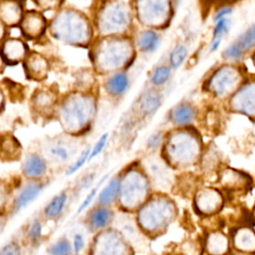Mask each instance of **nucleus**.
I'll return each mask as SVG.
<instances>
[{
    "mask_svg": "<svg viewBox=\"0 0 255 255\" xmlns=\"http://www.w3.org/2000/svg\"><path fill=\"white\" fill-rule=\"evenodd\" d=\"M171 217V208L167 202L154 201L142 209L140 213V224L147 230L154 231L162 228Z\"/></svg>",
    "mask_w": 255,
    "mask_h": 255,
    "instance_id": "nucleus-1",
    "label": "nucleus"
},
{
    "mask_svg": "<svg viewBox=\"0 0 255 255\" xmlns=\"http://www.w3.org/2000/svg\"><path fill=\"white\" fill-rule=\"evenodd\" d=\"M28 54V46L20 38H5L0 44V58L4 65H17Z\"/></svg>",
    "mask_w": 255,
    "mask_h": 255,
    "instance_id": "nucleus-2",
    "label": "nucleus"
},
{
    "mask_svg": "<svg viewBox=\"0 0 255 255\" xmlns=\"http://www.w3.org/2000/svg\"><path fill=\"white\" fill-rule=\"evenodd\" d=\"M23 36L29 40L38 39L43 35L47 27L45 17L36 10L24 11L19 24Z\"/></svg>",
    "mask_w": 255,
    "mask_h": 255,
    "instance_id": "nucleus-3",
    "label": "nucleus"
},
{
    "mask_svg": "<svg viewBox=\"0 0 255 255\" xmlns=\"http://www.w3.org/2000/svg\"><path fill=\"white\" fill-rule=\"evenodd\" d=\"M26 77L33 81H42L46 78L49 63L44 56L37 52H30L23 61Z\"/></svg>",
    "mask_w": 255,
    "mask_h": 255,
    "instance_id": "nucleus-4",
    "label": "nucleus"
},
{
    "mask_svg": "<svg viewBox=\"0 0 255 255\" xmlns=\"http://www.w3.org/2000/svg\"><path fill=\"white\" fill-rule=\"evenodd\" d=\"M95 242L94 255H127L126 246L115 232L102 234Z\"/></svg>",
    "mask_w": 255,
    "mask_h": 255,
    "instance_id": "nucleus-5",
    "label": "nucleus"
},
{
    "mask_svg": "<svg viewBox=\"0 0 255 255\" xmlns=\"http://www.w3.org/2000/svg\"><path fill=\"white\" fill-rule=\"evenodd\" d=\"M24 9L21 2L12 0L0 1V22L6 27L18 26L23 17Z\"/></svg>",
    "mask_w": 255,
    "mask_h": 255,
    "instance_id": "nucleus-6",
    "label": "nucleus"
},
{
    "mask_svg": "<svg viewBox=\"0 0 255 255\" xmlns=\"http://www.w3.org/2000/svg\"><path fill=\"white\" fill-rule=\"evenodd\" d=\"M43 189V184L39 182H29L22 186L14 197L13 201V211L19 212L31 202H33L41 193Z\"/></svg>",
    "mask_w": 255,
    "mask_h": 255,
    "instance_id": "nucleus-7",
    "label": "nucleus"
},
{
    "mask_svg": "<svg viewBox=\"0 0 255 255\" xmlns=\"http://www.w3.org/2000/svg\"><path fill=\"white\" fill-rule=\"evenodd\" d=\"M47 170L46 161L37 153H28L22 163V172L28 179L36 180L41 178Z\"/></svg>",
    "mask_w": 255,
    "mask_h": 255,
    "instance_id": "nucleus-8",
    "label": "nucleus"
},
{
    "mask_svg": "<svg viewBox=\"0 0 255 255\" xmlns=\"http://www.w3.org/2000/svg\"><path fill=\"white\" fill-rule=\"evenodd\" d=\"M21 144L11 133L0 135V160L14 161L21 156Z\"/></svg>",
    "mask_w": 255,
    "mask_h": 255,
    "instance_id": "nucleus-9",
    "label": "nucleus"
},
{
    "mask_svg": "<svg viewBox=\"0 0 255 255\" xmlns=\"http://www.w3.org/2000/svg\"><path fill=\"white\" fill-rule=\"evenodd\" d=\"M56 102L55 95L50 90L39 89L35 91L31 99V105L35 112L39 114H47L52 110Z\"/></svg>",
    "mask_w": 255,
    "mask_h": 255,
    "instance_id": "nucleus-10",
    "label": "nucleus"
},
{
    "mask_svg": "<svg viewBox=\"0 0 255 255\" xmlns=\"http://www.w3.org/2000/svg\"><path fill=\"white\" fill-rule=\"evenodd\" d=\"M195 118L194 109L187 104L176 106L171 112V120L175 125L183 126L191 123Z\"/></svg>",
    "mask_w": 255,
    "mask_h": 255,
    "instance_id": "nucleus-11",
    "label": "nucleus"
},
{
    "mask_svg": "<svg viewBox=\"0 0 255 255\" xmlns=\"http://www.w3.org/2000/svg\"><path fill=\"white\" fill-rule=\"evenodd\" d=\"M206 249L211 255H224L228 249V240L224 234H210L206 241Z\"/></svg>",
    "mask_w": 255,
    "mask_h": 255,
    "instance_id": "nucleus-12",
    "label": "nucleus"
},
{
    "mask_svg": "<svg viewBox=\"0 0 255 255\" xmlns=\"http://www.w3.org/2000/svg\"><path fill=\"white\" fill-rule=\"evenodd\" d=\"M128 87V78L125 73H117L107 82V90L110 94L119 96L124 94Z\"/></svg>",
    "mask_w": 255,
    "mask_h": 255,
    "instance_id": "nucleus-13",
    "label": "nucleus"
},
{
    "mask_svg": "<svg viewBox=\"0 0 255 255\" xmlns=\"http://www.w3.org/2000/svg\"><path fill=\"white\" fill-rule=\"evenodd\" d=\"M121 189V180L118 177L113 178L100 192L99 202L102 205L110 204L118 196Z\"/></svg>",
    "mask_w": 255,
    "mask_h": 255,
    "instance_id": "nucleus-14",
    "label": "nucleus"
},
{
    "mask_svg": "<svg viewBox=\"0 0 255 255\" xmlns=\"http://www.w3.org/2000/svg\"><path fill=\"white\" fill-rule=\"evenodd\" d=\"M66 202H67V194L65 192H62L54 196L45 207L44 213L46 217L51 219L58 217L62 213Z\"/></svg>",
    "mask_w": 255,
    "mask_h": 255,
    "instance_id": "nucleus-15",
    "label": "nucleus"
},
{
    "mask_svg": "<svg viewBox=\"0 0 255 255\" xmlns=\"http://www.w3.org/2000/svg\"><path fill=\"white\" fill-rule=\"evenodd\" d=\"M235 235L234 243L238 250L245 252H252L254 250V236L252 231L241 229Z\"/></svg>",
    "mask_w": 255,
    "mask_h": 255,
    "instance_id": "nucleus-16",
    "label": "nucleus"
},
{
    "mask_svg": "<svg viewBox=\"0 0 255 255\" xmlns=\"http://www.w3.org/2000/svg\"><path fill=\"white\" fill-rule=\"evenodd\" d=\"M112 219V212L106 207H100L95 209L90 215V225L94 229H100L105 227Z\"/></svg>",
    "mask_w": 255,
    "mask_h": 255,
    "instance_id": "nucleus-17",
    "label": "nucleus"
},
{
    "mask_svg": "<svg viewBox=\"0 0 255 255\" xmlns=\"http://www.w3.org/2000/svg\"><path fill=\"white\" fill-rule=\"evenodd\" d=\"M138 47L143 52H153L159 45V37L155 32L145 31L140 34L137 40Z\"/></svg>",
    "mask_w": 255,
    "mask_h": 255,
    "instance_id": "nucleus-18",
    "label": "nucleus"
},
{
    "mask_svg": "<svg viewBox=\"0 0 255 255\" xmlns=\"http://www.w3.org/2000/svg\"><path fill=\"white\" fill-rule=\"evenodd\" d=\"M234 82H235V80H233V77L230 78V74L223 73V70H221V71H218V73L216 75H214L213 86L216 85V87H214L212 89H213L214 93L223 95L226 91L230 90V88H229L230 86L232 88Z\"/></svg>",
    "mask_w": 255,
    "mask_h": 255,
    "instance_id": "nucleus-19",
    "label": "nucleus"
},
{
    "mask_svg": "<svg viewBox=\"0 0 255 255\" xmlns=\"http://www.w3.org/2000/svg\"><path fill=\"white\" fill-rule=\"evenodd\" d=\"M187 56V49L183 45H177L174 47L169 56V63L172 68L176 69L182 65Z\"/></svg>",
    "mask_w": 255,
    "mask_h": 255,
    "instance_id": "nucleus-20",
    "label": "nucleus"
},
{
    "mask_svg": "<svg viewBox=\"0 0 255 255\" xmlns=\"http://www.w3.org/2000/svg\"><path fill=\"white\" fill-rule=\"evenodd\" d=\"M49 153L57 160H60V161H68L69 158H70V150L69 148L66 146V145H63L61 143H57V144H54L50 147L49 149Z\"/></svg>",
    "mask_w": 255,
    "mask_h": 255,
    "instance_id": "nucleus-21",
    "label": "nucleus"
},
{
    "mask_svg": "<svg viewBox=\"0 0 255 255\" xmlns=\"http://www.w3.org/2000/svg\"><path fill=\"white\" fill-rule=\"evenodd\" d=\"M230 26H231V22L228 18H223L216 21V24L212 32L213 39H221L222 36H225L226 34H228L230 30Z\"/></svg>",
    "mask_w": 255,
    "mask_h": 255,
    "instance_id": "nucleus-22",
    "label": "nucleus"
},
{
    "mask_svg": "<svg viewBox=\"0 0 255 255\" xmlns=\"http://www.w3.org/2000/svg\"><path fill=\"white\" fill-rule=\"evenodd\" d=\"M160 106V99L156 95H148L144 97L141 104V109L144 114H151L155 112Z\"/></svg>",
    "mask_w": 255,
    "mask_h": 255,
    "instance_id": "nucleus-23",
    "label": "nucleus"
},
{
    "mask_svg": "<svg viewBox=\"0 0 255 255\" xmlns=\"http://www.w3.org/2000/svg\"><path fill=\"white\" fill-rule=\"evenodd\" d=\"M170 77V70L165 66H160L156 68L151 76L152 84L156 86H160L164 84Z\"/></svg>",
    "mask_w": 255,
    "mask_h": 255,
    "instance_id": "nucleus-24",
    "label": "nucleus"
},
{
    "mask_svg": "<svg viewBox=\"0 0 255 255\" xmlns=\"http://www.w3.org/2000/svg\"><path fill=\"white\" fill-rule=\"evenodd\" d=\"M71 252H72L71 245L69 241L65 239L59 240L49 248L50 255H70Z\"/></svg>",
    "mask_w": 255,
    "mask_h": 255,
    "instance_id": "nucleus-25",
    "label": "nucleus"
},
{
    "mask_svg": "<svg viewBox=\"0 0 255 255\" xmlns=\"http://www.w3.org/2000/svg\"><path fill=\"white\" fill-rule=\"evenodd\" d=\"M254 27L251 26L248 30H246L244 33H242L238 40L236 41L242 48L243 50H247L249 48H252L254 45Z\"/></svg>",
    "mask_w": 255,
    "mask_h": 255,
    "instance_id": "nucleus-26",
    "label": "nucleus"
},
{
    "mask_svg": "<svg viewBox=\"0 0 255 255\" xmlns=\"http://www.w3.org/2000/svg\"><path fill=\"white\" fill-rule=\"evenodd\" d=\"M108 176H109V175L106 174L104 177H102L101 180L97 183V185L91 189V191L88 193V195L86 196V198L84 199V201H83V202L81 203V205L79 206V208H78V210H77V213H81L84 209H86V208L91 204V202L93 201L94 197L96 196V194H97L99 188L101 187V185L103 184V182H105V180L108 178Z\"/></svg>",
    "mask_w": 255,
    "mask_h": 255,
    "instance_id": "nucleus-27",
    "label": "nucleus"
},
{
    "mask_svg": "<svg viewBox=\"0 0 255 255\" xmlns=\"http://www.w3.org/2000/svg\"><path fill=\"white\" fill-rule=\"evenodd\" d=\"M90 153H91V147H87L85 150H83L81 155L77 158L76 162L73 165H71L69 167V169L67 170V175H71V174L75 173L76 171H78L85 164V162L87 160H89Z\"/></svg>",
    "mask_w": 255,
    "mask_h": 255,
    "instance_id": "nucleus-28",
    "label": "nucleus"
},
{
    "mask_svg": "<svg viewBox=\"0 0 255 255\" xmlns=\"http://www.w3.org/2000/svg\"><path fill=\"white\" fill-rule=\"evenodd\" d=\"M244 50L243 48L237 43H233L231 45H229L223 52V55L225 58L227 59H231V60H237L239 58H241L243 56Z\"/></svg>",
    "mask_w": 255,
    "mask_h": 255,
    "instance_id": "nucleus-29",
    "label": "nucleus"
},
{
    "mask_svg": "<svg viewBox=\"0 0 255 255\" xmlns=\"http://www.w3.org/2000/svg\"><path fill=\"white\" fill-rule=\"evenodd\" d=\"M27 235L29 237V239L33 242L39 240V238L42 235V223L41 221H39L38 219L33 220L27 230Z\"/></svg>",
    "mask_w": 255,
    "mask_h": 255,
    "instance_id": "nucleus-30",
    "label": "nucleus"
},
{
    "mask_svg": "<svg viewBox=\"0 0 255 255\" xmlns=\"http://www.w3.org/2000/svg\"><path fill=\"white\" fill-rule=\"evenodd\" d=\"M10 192V184L6 180L0 178V211L5 209Z\"/></svg>",
    "mask_w": 255,
    "mask_h": 255,
    "instance_id": "nucleus-31",
    "label": "nucleus"
},
{
    "mask_svg": "<svg viewBox=\"0 0 255 255\" xmlns=\"http://www.w3.org/2000/svg\"><path fill=\"white\" fill-rule=\"evenodd\" d=\"M21 247L17 242H9L0 248V255H21Z\"/></svg>",
    "mask_w": 255,
    "mask_h": 255,
    "instance_id": "nucleus-32",
    "label": "nucleus"
},
{
    "mask_svg": "<svg viewBox=\"0 0 255 255\" xmlns=\"http://www.w3.org/2000/svg\"><path fill=\"white\" fill-rule=\"evenodd\" d=\"M108 133H104L100 138L99 140L96 142V144L94 145L93 148H91V153H90V157H89V160L92 159L93 157L97 156L105 147L106 143H107V140H108Z\"/></svg>",
    "mask_w": 255,
    "mask_h": 255,
    "instance_id": "nucleus-33",
    "label": "nucleus"
},
{
    "mask_svg": "<svg viewBox=\"0 0 255 255\" xmlns=\"http://www.w3.org/2000/svg\"><path fill=\"white\" fill-rule=\"evenodd\" d=\"M85 246V240H84V236L81 233H77L74 235V239H73V247H74V251L75 253H80L82 251V249Z\"/></svg>",
    "mask_w": 255,
    "mask_h": 255,
    "instance_id": "nucleus-34",
    "label": "nucleus"
},
{
    "mask_svg": "<svg viewBox=\"0 0 255 255\" xmlns=\"http://www.w3.org/2000/svg\"><path fill=\"white\" fill-rule=\"evenodd\" d=\"M232 13V7L230 6H223L217 10V12L214 15V21H218L223 18H227L229 14Z\"/></svg>",
    "mask_w": 255,
    "mask_h": 255,
    "instance_id": "nucleus-35",
    "label": "nucleus"
},
{
    "mask_svg": "<svg viewBox=\"0 0 255 255\" xmlns=\"http://www.w3.org/2000/svg\"><path fill=\"white\" fill-rule=\"evenodd\" d=\"M160 142V135L159 134H152L149 136L147 140V146L149 148H155L158 146Z\"/></svg>",
    "mask_w": 255,
    "mask_h": 255,
    "instance_id": "nucleus-36",
    "label": "nucleus"
},
{
    "mask_svg": "<svg viewBox=\"0 0 255 255\" xmlns=\"http://www.w3.org/2000/svg\"><path fill=\"white\" fill-rule=\"evenodd\" d=\"M220 43H221V39H213L212 42H211V45H210V52H214L218 49V47L220 46Z\"/></svg>",
    "mask_w": 255,
    "mask_h": 255,
    "instance_id": "nucleus-37",
    "label": "nucleus"
},
{
    "mask_svg": "<svg viewBox=\"0 0 255 255\" xmlns=\"http://www.w3.org/2000/svg\"><path fill=\"white\" fill-rule=\"evenodd\" d=\"M7 34V28L0 22V43L5 39Z\"/></svg>",
    "mask_w": 255,
    "mask_h": 255,
    "instance_id": "nucleus-38",
    "label": "nucleus"
},
{
    "mask_svg": "<svg viewBox=\"0 0 255 255\" xmlns=\"http://www.w3.org/2000/svg\"><path fill=\"white\" fill-rule=\"evenodd\" d=\"M4 106H5V95L2 89L0 88V113L3 111Z\"/></svg>",
    "mask_w": 255,
    "mask_h": 255,
    "instance_id": "nucleus-39",
    "label": "nucleus"
},
{
    "mask_svg": "<svg viewBox=\"0 0 255 255\" xmlns=\"http://www.w3.org/2000/svg\"><path fill=\"white\" fill-rule=\"evenodd\" d=\"M3 66H4V64H3V62H2V60H1V58H0V73H1V71L3 70Z\"/></svg>",
    "mask_w": 255,
    "mask_h": 255,
    "instance_id": "nucleus-40",
    "label": "nucleus"
}]
</instances>
